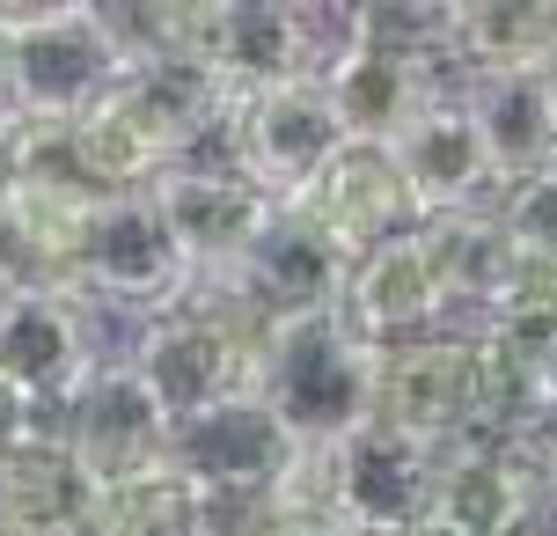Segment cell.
Here are the masks:
<instances>
[{
	"instance_id": "obj_27",
	"label": "cell",
	"mask_w": 557,
	"mask_h": 536,
	"mask_svg": "<svg viewBox=\"0 0 557 536\" xmlns=\"http://www.w3.org/2000/svg\"><path fill=\"white\" fill-rule=\"evenodd\" d=\"M29 434H37V412H29L23 397H15V390H8V382H0V463H8V455L23 449Z\"/></svg>"
},
{
	"instance_id": "obj_22",
	"label": "cell",
	"mask_w": 557,
	"mask_h": 536,
	"mask_svg": "<svg viewBox=\"0 0 557 536\" xmlns=\"http://www.w3.org/2000/svg\"><path fill=\"white\" fill-rule=\"evenodd\" d=\"M557 52V0H470L447 8V59L476 74H535Z\"/></svg>"
},
{
	"instance_id": "obj_29",
	"label": "cell",
	"mask_w": 557,
	"mask_h": 536,
	"mask_svg": "<svg viewBox=\"0 0 557 536\" xmlns=\"http://www.w3.org/2000/svg\"><path fill=\"white\" fill-rule=\"evenodd\" d=\"M404 536H462V529H447V522H433V514H425V522H418V529H404Z\"/></svg>"
},
{
	"instance_id": "obj_26",
	"label": "cell",
	"mask_w": 557,
	"mask_h": 536,
	"mask_svg": "<svg viewBox=\"0 0 557 536\" xmlns=\"http://www.w3.org/2000/svg\"><path fill=\"white\" fill-rule=\"evenodd\" d=\"M235 536H360V529H352V522H337L331 508H315V500L278 492V500H264V508H257Z\"/></svg>"
},
{
	"instance_id": "obj_30",
	"label": "cell",
	"mask_w": 557,
	"mask_h": 536,
	"mask_svg": "<svg viewBox=\"0 0 557 536\" xmlns=\"http://www.w3.org/2000/svg\"><path fill=\"white\" fill-rule=\"evenodd\" d=\"M535 74H543V88H550V103H557V52L543 59V66H535Z\"/></svg>"
},
{
	"instance_id": "obj_25",
	"label": "cell",
	"mask_w": 557,
	"mask_h": 536,
	"mask_svg": "<svg viewBox=\"0 0 557 536\" xmlns=\"http://www.w3.org/2000/svg\"><path fill=\"white\" fill-rule=\"evenodd\" d=\"M499 221L513 235V251L535 257V265H557V170L550 176H529L499 198Z\"/></svg>"
},
{
	"instance_id": "obj_14",
	"label": "cell",
	"mask_w": 557,
	"mask_h": 536,
	"mask_svg": "<svg viewBox=\"0 0 557 536\" xmlns=\"http://www.w3.org/2000/svg\"><path fill=\"white\" fill-rule=\"evenodd\" d=\"M52 434L88 463L96 485H117V478H139V471L169 463V434H176V426H169V412L154 404V390L125 367V353H111V361L88 375V390L74 397V412H66Z\"/></svg>"
},
{
	"instance_id": "obj_1",
	"label": "cell",
	"mask_w": 557,
	"mask_h": 536,
	"mask_svg": "<svg viewBox=\"0 0 557 536\" xmlns=\"http://www.w3.org/2000/svg\"><path fill=\"white\" fill-rule=\"evenodd\" d=\"M352 8H286V0H198L169 8V45L198 59L227 96H264L286 82H323Z\"/></svg>"
},
{
	"instance_id": "obj_17",
	"label": "cell",
	"mask_w": 557,
	"mask_h": 536,
	"mask_svg": "<svg viewBox=\"0 0 557 536\" xmlns=\"http://www.w3.org/2000/svg\"><path fill=\"white\" fill-rule=\"evenodd\" d=\"M337 316L367 345H404V339H425V331H447V294H441L433 257H425V235L411 228V235H396L382 251L352 257Z\"/></svg>"
},
{
	"instance_id": "obj_20",
	"label": "cell",
	"mask_w": 557,
	"mask_h": 536,
	"mask_svg": "<svg viewBox=\"0 0 557 536\" xmlns=\"http://www.w3.org/2000/svg\"><path fill=\"white\" fill-rule=\"evenodd\" d=\"M425 235V257H433V272H441V294H447V331H470L492 316L513 272H521V251H513V235H506L499 206L492 214H447V221H418Z\"/></svg>"
},
{
	"instance_id": "obj_12",
	"label": "cell",
	"mask_w": 557,
	"mask_h": 536,
	"mask_svg": "<svg viewBox=\"0 0 557 536\" xmlns=\"http://www.w3.org/2000/svg\"><path fill=\"white\" fill-rule=\"evenodd\" d=\"M345 147L352 141H345L337 103H331L323 82L264 88V96H243V111H235V162H243L278 206H294Z\"/></svg>"
},
{
	"instance_id": "obj_5",
	"label": "cell",
	"mask_w": 557,
	"mask_h": 536,
	"mask_svg": "<svg viewBox=\"0 0 557 536\" xmlns=\"http://www.w3.org/2000/svg\"><path fill=\"white\" fill-rule=\"evenodd\" d=\"M433 485H441V449L382 419H360L331 449H301V471L286 478V492L331 508L360 536H404L433 514Z\"/></svg>"
},
{
	"instance_id": "obj_3",
	"label": "cell",
	"mask_w": 557,
	"mask_h": 536,
	"mask_svg": "<svg viewBox=\"0 0 557 536\" xmlns=\"http://www.w3.org/2000/svg\"><path fill=\"white\" fill-rule=\"evenodd\" d=\"M0 45L15 66V111L37 125H74L133 74L111 8L82 0H0Z\"/></svg>"
},
{
	"instance_id": "obj_19",
	"label": "cell",
	"mask_w": 557,
	"mask_h": 536,
	"mask_svg": "<svg viewBox=\"0 0 557 536\" xmlns=\"http://www.w3.org/2000/svg\"><path fill=\"white\" fill-rule=\"evenodd\" d=\"M103 485L52 426H37L23 449L0 463V536H88Z\"/></svg>"
},
{
	"instance_id": "obj_13",
	"label": "cell",
	"mask_w": 557,
	"mask_h": 536,
	"mask_svg": "<svg viewBox=\"0 0 557 536\" xmlns=\"http://www.w3.org/2000/svg\"><path fill=\"white\" fill-rule=\"evenodd\" d=\"M367 419L396 426L441 455L455 441H470V331H425L404 345H374Z\"/></svg>"
},
{
	"instance_id": "obj_11",
	"label": "cell",
	"mask_w": 557,
	"mask_h": 536,
	"mask_svg": "<svg viewBox=\"0 0 557 536\" xmlns=\"http://www.w3.org/2000/svg\"><path fill=\"white\" fill-rule=\"evenodd\" d=\"M345 272H352V257H337L294 206H278L264 221V235L243 251V265L221 272L213 287H227V302L250 316L257 331H272V324H294V316H331L345 302Z\"/></svg>"
},
{
	"instance_id": "obj_10",
	"label": "cell",
	"mask_w": 557,
	"mask_h": 536,
	"mask_svg": "<svg viewBox=\"0 0 557 536\" xmlns=\"http://www.w3.org/2000/svg\"><path fill=\"white\" fill-rule=\"evenodd\" d=\"M323 88H331L337 103V125H345V141L352 147H396L404 141V125H411L425 103H441V96H462V66L447 52H411V45H374L352 37L337 45V59L323 66Z\"/></svg>"
},
{
	"instance_id": "obj_18",
	"label": "cell",
	"mask_w": 557,
	"mask_h": 536,
	"mask_svg": "<svg viewBox=\"0 0 557 536\" xmlns=\"http://www.w3.org/2000/svg\"><path fill=\"white\" fill-rule=\"evenodd\" d=\"M66 133H74V162H82L96 198L154 192V176L184 162V141L154 118V103H147L133 82H117L111 96H103L96 111H82Z\"/></svg>"
},
{
	"instance_id": "obj_23",
	"label": "cell",
	"mask_w": 557,
	"mask_h": 536,
	"mask_svg": "<svg viewBox=\"0 0 557 536\" xmlns=\"http://www.w3.org/2000/svg\"><path fill=\"white\" fill-rule=\"evenodd\" d=\"M535 463L529 449H492V441H455L441 455V485H433V522L462 536H506V522L529 500Z\"/></svg>"
},
{
	"instance_id": "obj_7",
	"label": "cell",
	"mask_w": 557,
	"mask_h": 536,
	"mask_svg": "<svg viewBox=\"0 0 557 536\" xmlns=\"http://www.w3.org/2000/svg\"><path fill=\"white\" fill-rule=\"evenodd\" d=\"M103 361L96 309L74 287H0V382L37 412V426L66 419Z\"/></svg>"
},
{
	"instance_id": "obj_4",
	"label": "cell",
	"mask_w": 557,
	"mask_h": 536,
	"mask_svg": "<svg viewBox=\"0 0 557 536\" xmlns=\"http://www.w3.org/2000/svg\"><path fill=\"white\" fill-rule=\"evenodd\" d=\"M257 339H264V331L227 302V287L191 280V294H184L169 316L133 324L125 367L154 390V404L169 412V426H184V419H198V412H213V404L250 390Z\"/></svg>"
},
{
	"instance_id": "obj_6",
	"label": "cell",
	"mask_w": 557,
	"mask_h": 536,
	"mask_svg": "<svg viewBox=\"0 0 557 536\" xmlns=\"http://www.w3.org/2000/svg\"><path fill=\"white\" fill-rule=\"evenodd\" d=\"M74 294H82L96 316H169L184 294H191V265L169 235L162 206L147 192L125 198H96L82 221V243H74Z\"/></svg>"
},
{
	"instance_id": "obj_21",
	"label": "cell",
	"mask_w": 557,
	"mask_h": 536,
	"mask_svg": "<svg viewBox=\"0 0 557 536\" xmlns=\"http://www.w3.org/2000/svg\"><path fill=\"white\" fill-rule=\"evenodd\" d=\"M462 103H470L484 155H492L506 192L557 170V103L543 88V74H476L462 88Z\"/></svg>"
},
{
	"instance_id": "obj_2",
	"label": "cell",
	"mask_w": 557,
	"mask_h": 536,
	"mask_svg": "<svg viewBox=\"0 0 557 536\" xmlns=\"http://www.w3.org/2000/svg\"><path fill=\"white\" fill-rule=\"evenodd\" d=\"M250 390L272 404V419L301 449H331L374 404V345L345 316H294L257 339V375Z\"/></svg>"
},
{
	"instance_id": "obj_9",
	"label": "cell",
	"mask_w": 557,
	"mask_h": 536,
	"mask_svg": "<svg viewBox=\"0 0 557 536\" xmlns=\"http://www.w3.org/2000/svg\"><path fill=\"white\" fill-rule=\"evenodd\" d=\"M154 206H162L169 235H176V251L191 265V280H221L243 265L264 221L278 214V198L257 184L235 155H184L176 170L154 176Z\"/></svg>"
},
{
	"instance_id": "obj_8",
	"label": "cell",
	"mask_w": 557,
	"mask_h": 536,
	"mask_svg": "<svg viewBox=\"0 0 557 536\" xmlns=\"http://www.w3.org/2000/svg\"><path fill=\"white\" fill-rule=\"evenodd\" d=\"M169 463L206 492V508H264L301 471V441L272 419L257 390L227 397L169 434Z\"/></svg>"
},
{
	"instance_id": "obj_15",
	"label": "cell",
	"mask_w": 557,
	"mask_h": 536,
	"mask_svg": "<svg viewBox=\"0 0 557 536\" xmlns=\"http://www.w3.org/2000/svg\"><path fill=\"white\" fill-rule=\"evenodd\" d=\"M404 184H411L418 221H447V214H492L506 198L492 155H484V133L462 96H441L404 125V141L389 147Z\"/></svg>"
},
{
	"instance_id": "obj_28",
	"label": "cell",
	"mask_w": 557,
	"mask_h": 536,
	"mask_svg": "<svg viewBox=\"0 0 557 536\" xmlns=\"http://www.w3.org/2000/svg\"><path fill=\"white\" fill-rule=\"evenodd\" d=\"M15 66H8V45H0V141H8V133H15Z\"/></svg>"
},
{
	"instance_id": "obj_16",
	"label": "cell",
	"mask_w": 557,
	"mask_h": 536,
	"mask_svg": "<svg viewBox=\"0 0 557 536\" xmlns=\"http://www.w3.org/2000/svg\"><path fill=\"white\" fill-rule=\"evenodd\" d=\"M294 214H301L337 257H367V251H382V243H396V235L418 228L411 184H404L389 147H345L331 170L294 198Z\"/></svg>"
},
{
	"instance_id": "obj_24",
	"label": "cell",
	"mask_w": 557,
	"mask_h": 536,
	"mask_svg": "<svg viewBox=\"0 0 557 536\" xmlns=\"http://www.w3.org/2000/svg\"><path fill=\"white\" fill-rule=\"evenodd\" d=\"M88 536H213L206 529V492L176 463H154V471L96 492Z\"/></svg>"
}]
</instances>
